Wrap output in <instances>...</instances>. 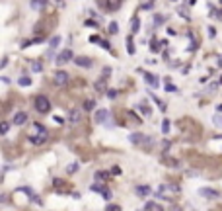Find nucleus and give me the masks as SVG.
<instances>
[{
  "label": "nucleus",
  "mask_w": 222,
  "mask_h": 211,
  "mask_svg": "<svg viewBox=\"0 0 222 211\" xmlns=\"http://www.w3.org/2000/svg\"><path fill=\"white\" fill-rule=\"evenodd\" d=\"M144 80L148 86H152V88H158L160 86V78L156 76V74H150V72H144Z\"/></svg>",
  "instance_id": "obj_8"
},
{
  "label": "nucleus",
  "mask_w": 222,
  "mask_h": 211,
  "mask_svg": "<svg viewBox=\"0 0 222 211\" xmlns=\"http://www.w3.org/2000/svg\"><path fill=\"white\" fill-rule=\"evenodd\" d=\"M80 117H82V115H80L78 110H70V113H68V121H70L72 125H76V123L80 121Z\"/></svg>",
  "instance_id": "obj_13"
},
{
  "label": "nucleus",
  "mask_w": 222,
  "mask_h": 211,
  "mask_svg": "<svg viewBox=\"0 0 222 211\" xmlns=\"http://www.w3.org/2000/svg\"><path fill=\"white\" fill-rule=\"evenodd\" d=\"M107 96L109 98H115V96H117V90H107Z\"/></svg>",
  "instance_id": "obj_40"
},
{
  "label": "nucleus",
  "mask_w": 222,
  "mask_h": 211,
  "mask_svg": "<svg viewBox=\"0 0 222 211\" xmlns=\"http://www.w3.org/2000/svg\"><path fill=\"white\" fill-rule=\"evenodd\" d=\"M164 22H166V18H164V16H154V26H160V24H164Z\"/></svg>",
  "instance_id": "obj_31"
},
{
  "label": "nucleus",
  "mask_w": 222,
  "mask_h": 211,
  "mask_svg": "<svg viewBox=\"0 0 222 211\" xmlns=\"http://www.w3.org/2000/svg\"><path fill=\"white\" fill-rule=\"evenodd\" d=\"M29 6L33 8V10H39V8H45V6H47V2H29Z\"/></svg>",
  "instance_id": "obj_28"
},
{
  "label": "nucleus",
  "mask_w": 222,
  "mask_h": 211,
  "mask_svg": "<svg viewBox=\"0 0 222 211\" xmlns=\"http://www.w3.org/2000/svg\"><path fill=\"white\" fill-rule=\"evenodd\" d=\"M111 174H113V176H119V174H121V168H119V166H113V168H111Z\"/></svg>",
  "instance_id": "obj_38"
},
{
  "label": "nucleus",
  "mask_w": 222,
  "mask_h": 211,
  "mask_svg": "<svg viewBox=\"0 0 222 211\" xmlns=\"http://www.w3.org/2000/svg\"><path fill=\"white\" fill-rule=\"evenodd\" d=\"M138 110H140V111H142V113H144V115H150V107L146 106V102H142V104L138 106Z\"/></svg>",
  "instance_id": "obj_27"
},
{
  "label": "nucleus",
  "mask_w": 222,
  "mask_h": 211,
  "mask_svg": "<svg viewBox=\"0 0 222 211\" xmlns=\"http://www.w3.org/2000/svg\"><path fill=\"white\" fill-rule=\"evenodd\" d=\"M129 139H131L133 145H148V143H150V141H148L150 137H146V135H142V133H133Z\"/></svg>",
  "instance_id": "obj_7"
},
{
  "label": "nucleus",
  "mask_w": 222,
  "mask_h": 211,
  "mask_svg": "<svg viewBox=\"0 0 222 211\" xmlns=\"http://www.w3.org/2000/svg\"><path fill=\"white\" fill-rule=\"evenodd\" d=\"M72 57H74V55H72V51H70V49H63V51H60L59 55H57V61H55V63H57V65H59V67H60V65L68 63V61H70Z\"/></svg>",
  "instance_id": "obj_5"
},
{
  "label": "nucleus",
  "mask_w": 222,
  "mask_h": 211,
  "mask_svg": "<svg viewBox=\"0 0 222 211\" xmlns=\"http://www.w3.org/2000/svg\"><path fill=\"white\" fill-rule=\"evenodd\" d=\"M74 63H76L78 67H82V69H90V67L94 65L90 57H76V59H74Z\"/></svg>",
  "instance_id": "obj_10"
},
{
  "label": "nucleus",
  "mask_w": 222,
  "mask_h": 211,
  "mask_svg": "<svg viewBox=\"0 0 222 211\" xmlns=\"http://www.w3.org/2000/svg\"><path fill=\"white\" fill-rule=\"evenodd\" d=\"M127 51H129L131 53V55H133V53H134V43H133V37H127Z\"/></svg>",
  "instance_id": "obj_20"
},
{
  "label": "nucleus",
  "mask_w": 222,
  "mask_h": 211,
  "mask_svg": "<svg viewBox=\"0 0 222 211\" xmlns=\"http://www.w3.org/2000/svg\"><path fill=\"white\" fill-rule=\"evenodd\" d=\"M152 8H154V4H152V2H142L140 4V10H152Z\"/></svg>",
  "instance_id": "obj_32"
},
{
  "label": "nucleus",
  "mask_w": 222,
  "mask_h": 211,
  "mask_svg": "<svg viewBox=\"0 0 222 211\" xmlns=\"http://www.w3.org/2000/svg\"><path fill=\"white\" fill-rule=\"evenodd\" d=\"M31 70H33V72H41V70H43V65H41L39 61H33V63H31Z\"/></svg>",
  "instance_id": "obj_23"
},
{
  "label": "nucleus",
  "mask_w": 222,
  "mask_h": 211,
  "mask_svg": "<svg viewBox=\"0 0 222 211\" xmlns=\"http://www.w3.org/2000/svg\"><path fill=\"white\" fill-rule=\"evenodd\" d=\"M94 119H96V123L107 125V123H109V111L107 110H97L96 113H94Z\"/></svg>",
  "instance_id": "obj_6"
},
{
  "label": "nucleus",
  "mask_w": 222,
  "mask_h": 211,
  "mask_svg": "<svg viewBox=\"0 0 222 211\" xmlns=\"http://www.w3.org/2000/svg\"><path fill=\"white\" fill-rule=\"evenodd\" d=\"M199 193H201V196H205V197H208V200H216V197H218V192H214V190H208V188H201Z\"/></svg>",
  "instance_id": "obj_11"
},
{
  "label": "nucleus",
  "mask_w": 222,
  "mask_h": 211,
  "mask_svg": "<svg viewBox=\"0 0 222 211\" xmlns=\"http://www.w3.org/2000/svg\"><path fill=\"white\" fill-rule=\"evenodd\" d=\"M78 168H80V164H78V162H72V164H68V166H66V172H68V174H74Z\"/></svg>",
  "instance_id": "obj_22"
},
{
  "label": "nucleus",
  "mask_w": 222,
  "mask_h": 211,
  "mask_svg": "<svg viewBox=\"0 0 222 211\" xmlns=\"http://www.w3.org/2000/svg\"><path fill=\"white\" fill-rule=\"evenodd\" d=\"M8 129H10V125H8V123H2V127H0V133L6 135V133H8Z\"/></svg>",
  "instance_id": "obj_37"
},
{
  "label": "nucleus",
  "mask_w": 222,
  "mask_h": 211,
  "mask_svg": "<svg viewBox=\"0 0 222 211\" xmlns=\"http://www.w3.org/2000/svg\"><path fill=\"white\" fill-rule=\"evenodd\" d=\"M68 82V74L64 72V70H59V72L55 74V84L57 86H64Z\"/></svg>",
  "instance_id": "obj_9"
},
{
  "label": "nucleus",
  "mask_w": 222,
  "mask_h": 211,
  "mask_svg": "<svg viewBox=\"0 0 222 211\" xmlns=\"http://www.w3.org/2000/svg\"><path fill=\"white\" fill-rule=\"evenodd\" d=\"M208 35H211V37H214V35H216V31H214V27H212V26L208 27Z\"/></svg>",
  "instance_id": "obj_41"
},
{
  "label": "nucleus",
  "mask_w": 222,
  "mask_h": 211,
  "mask_svg": "<svg viewBox=\"0 0 222 211\" xmlns=\"http://www.w3.org/2000/svg\"><path fill=\"white\" fill-rule=\"evenodd\" d=\"M103 6L109 8V10H117V8H121V2H105Z\"/></svg>",
  "instance_id": "obj_24"
},
{
  "label": "nucleus",
  "mask_w": 222,
  "mask_h": 211,
  "mask_svg": "<svg viewBox=\"0 0 222 211\" xmlns=\"http://www.w3.org/2000/svg\"><path fill=\"white\" fill-rule=\"evenodd\" d=\"M26 121H27V113H23V111H18V113L14 115V123H16V125H23Z\"/></svg>",
  "instance_id": "obj_12"
},
{
  "label": "nucleus",
  "mask_w": 222,
  "mask_h": 211,
  "mask_svg": "<svg viewBox=\"0 0 222 211\" xmlns=\"http://www.w3.org/2000/svg\"><path fill=\"white\" fill-rule=\"evenodd\" d=\"M29 143L31 145H43L45 141L49 139V133L41 123H31V129H29Z\"/></svg>",
  "instance_id": "obj_1"
},
{
  "label": "nucleus",
  "mask_w": 222,
  "mask_h": 211,
  "mask_svg": "<svg viewBox=\"0 0 222 211\" xmlns=\"http://www.w3.org/2000/svg\"><path fill=\"white\" fill-rule=\"evenodd\" d=\"M212 123H214L216 127H220V129H222V115H218V113H216L214 117H212Z\"/></svg>",
  "instance_id": "obj_29"
},
{
  "label": "nucleus",
  "mask_w": 222,
  "mask_h": 211,
  "mask_svg": "<svg viewBox=\"0 0 222 211\" xmlns=\"http://www.w3.org/2000/svg\"><path fill=\"white\" fill-rule=\"evenodd\" d=\"M162 41H158V39H152V43H150V51L152 53H160L162 51Z\"/></svg>",
  "instance_id": "obj_14"
},
{
  "label": "nucleus",
  "mask_w": 222,
  "mask_h": 211,
  "mask_svg": "<svg viewBox=\"0 0 222 211\" xmlns=\"http://www.w3.org/2000/svg\"><path fill=\"white\" fill-rule=\"evenodd\" d=\"M18 84L20 86H31V78L29 76H22V78H18Z\"/></svg>",
  "instance_id": "obj_19"
},
{
  "label": "nucleus",
  "mask_w": 222,
  "mask_h": 211,
  "mask_svg": "<svg viewBox=\"0 0 222 211\" xmlns=\"http://www.w3.org/2000/svg\"><path fill=\"white\" fill-rule=\"evenodd\" d=\"M170 119H164V121H162V133L164 135H168V133H170Z\"/></svg>",
  "instance_id": "obj_21"
},
{
  "label": "nucleus",
  "mask_w": 222,
  "mask_h": 211,
  "mask_svg": "<svg viewBox=\"0 0 222 211\" xmlns=\"http://www.w3.org/2000/svg\"><path fill=\"white\" fill-rule=\"evenodd\" d=\"M212 16H214V18H218V20H222V10H218V12L212 10Z\"/></svg>",
  "instance_id": "obj_39"
},
{
  "label": "nucleus",
  "mask_w": 222,
  "mask_h": 211,
  "mask_svg": "<svg viewBox=\"0 0 222 211\" xmlns=\"http://www.w3.org/2000/svg\"><path fill=\"white\" fill-rule=\"evenodd\" d=\"M90 190H92V192H100L101 196L105 197V200H111V196H113V193H111V190L105 188V184H101V182H96V184H92V186H90Z\"/></svg>",
  "instance_id": "obj_4"
},
{
  "label": "nucleus",
  "mask_w": 222,
  "mask_h": 211,
  "mask_svg": "<svg viewBox=\"0 0 222 211\" xmlns=\"http://www.w3.org/2000/svg\"><path fill=\"white\" fill-rule=\"evenodd\" d=\"M94 107H96V102H94V100H86V102H84V110L92 111Z\"/></svg>",
  "instance_id": "obj_25"
},
{
  "label": "nucleus",
  "mask_w": 222,
  "mask_h": 211,
  "mask_svg": "<svg viewBox=\"0 0 222 211\" xmlns=\"http://www.w3.org/2000/svg\"><path fill=\"white\" fill-rule=\"evenodd\" d=\"M96 88H97V90H105V76L101 78V80L96 82ZM105 92H107V90H105Z\"/></svg>",
  "instance_id": "obj_30"
},
{
  "label": "nucleus",
  "mask_w": 222,
  "mask_h": 211,
  "mask_svg": "<svg viewBox=\"0 0 222 211\" xmlns=\"http://www.w3.org/2000/svg\"><path fill=\"white\" fill-rule=\"evenodd\" d=\"M105 178H109V172H97L96 174V180H105Z\"/></svg>",
  "instance_id": "obj_33"
},
{
  "label": "nucleus",
  "mask_w": 222,
  "mask_h": 211,
  "mask_svg": "<svg viewBox=\"0 0 222 211\" xmlns=\"http://www.w3.org/2000/svg\"><path fill=\"white\" fill-rule=\"evenodd\" d=\"M166 92H177V86L171 84L170 80H166Z\"/></svg>",
  "instance_id": "obj_26"
},
{
  "label": "nucleus",
  "mask_w": 222,
  "mask_h": 211,
  "mask_svg": "<svg viewBox=\"0 0 222 211\" xmlns=\"http://www.w3.org/2000/svg\"><path fill=\"white\" fill-rule=\"evenodd\" d=\"M55 121H57V123H64V119L60 117V115H55Z\"/></svg>",
  "instance_id": "obj_43"
},
{
  "label": "nucleus",
  "mask_w": 222,
  "mask_h": 211,
  "mask_svg": "<svg viewBox=\"0 0 222 211\" xmlns=\"http://www.w3.org/2000/svg\"><path fill=\"white\" fill-rule=\"evenodd\" d=\"M101 41H103V39H101L100 35H92V37H90V43H100L101 45Z\"/></svg>",
  "instance_id": "obj_34"
},
{
  "label": "nucleus",
  "mask_w": 222,
  "mask_h": 211,
  "mask_svg": "<svg viewBox=\"0 0 222 211\" xmlns=\"http://www.w3.org/2000/svg\"><path fill=\"white\" fill-rule=\"evenodd\" d=\"M174 193H179V188H177V186L162 184V186H158V190H156V196L162 197V200H171V196H174Z\"/></svg>",
  "instance_id": "obj_2"
},
{
  "label": "nucleus",
  "mask_w": 222,
  "mask_h": 211,
  "mask_svg": "<svg viewBox=\"0 0 222 211\" xmlns=\"http://www.w3.org/2000/svg\"><path fill=\"white\" fill-rule=\"evenodd\" d=\"M216 111H218V113H222V104H220L218 107H216Z\"/></svg>",
  "instance_id": "obj_45"
},
{
  "label": "nucleus",
  "mask_w": 222,
  "mask_h": 211,
  "mask_svg": "<svg viewBox=\"0 0 222 211\" xmlns=\"http://www.w3.org/2000/svg\"><path fill=\"white\" fill-rule=\"evenodd\" d=\"M59 43H60V37H59V35H55L51 41H49V47H51V51H53V49H57V47H59Z\"/></svg>",
  "instance_id": "obj_18"
},
{
  "label": "nucleus",
  "mask_w": 222,
  "mask_h": 211,
  "mask_svg": "<svg viewBox=\"0 0 222 211\" xmlns=\"http://www.w3.org/2000/svg\"><path fill=\"white\" fill-rule=\"evenodd\" d=\"M33 106H35V110L39 111V113H47V111L51 110V104H49L47 96H37L35 102H33Z\"/></svg>",
  "instance_id": "obj_3"
},
{
  "label": "nucleus",
  "mask_w": 222,
  "mask_h": 211,
  "mask_svg": "<svg viewBox=\"0 0 222 211\" xmlns=\"http://www.w3.org/2000/svg\"><path fill=\"white\" fill-rule=\"evenodd\" d=\"M117 31H119V30H117V24L111 22V24H109V34H117Z\"/></svg>",
  "instance_id": "obj_35"
},
{
  "label": "nucleus",
  "mask_w": 222,
  "mask_h": 211,
  "mask_svg": "<svg viewBox=\"0 0 222 211\" xmlns=\"http://www.w3.org/2000/svg\"><path fill=\"white\" fill-rule=\"evenodd\" d=\"M131 31H133V34H138V31H140V20L138 18L131 20Z\"/></svg>",
  "instance_id": "obj_16"
},
{
  "label": "nucleus",
  "mask_w": 222,
  "mask_h": 211,
  "mask_svg": "<svg viewBox=\"0 0 222 211\" xmlns=\"http://www.w3.org/2000/svg\"><path fill=\"white\" fill-rule=\"evenodd\" d=\"M134 192H137L138 196L144 197V196H148V193L152 192V190H150V186H137V190H134Z\"/></svg>",
  "instance_id": "obj_17"
},
{
  "label": "nucleus",
  "mask_w": 222,
  "mask_h": 211,
  "mask_svg": "<svg viewBox=\"0 0 222 211\" xmlns=\"http://www.w3.org/2000/svg\"><path fill=\"white\" fill-rule=\"evenodd\" d=\"M144 211H164V207L160 203H154V201H148L146 203V207H144Z\"/></svg>",
  "instance_id": "obj_15"
},
{
  "label": "nucleus",
  "mask_w": 222,
  "mask_h": 211,
  "mask_svg": "<svg viewBox=\"0 0 222 211\" xmlns=\"http://www.w3.org/2000/svg\"><path fill=\"white\" fill-rule=\"evenodd\" d=\"M105 211H121L119 205H105Z\"/></svg>",
  "instance_id": "obj_36"
},
{
  "label": "nucleus",
  "mask_w": 222,
  "mask_h": 211,
  "mask_svg": "<svg viewBox=\"0 0 222 211\" xmlns=\"http://www.w3.org/2000/svg\"><path fill=\"white\" fill-rule=\"evenodd\" d=\"M6 65H8V57H4V59H2V63H0V69H4Z\"/></svg>",
  "instance_id": "obj_42"
},
{
  "label": "nucleus",
  "mask_w": 222,
  "mask_h": 211,
  "mask_svg": "<svg viewBox=\"0 0 222 211\" xmlns=\"http://www.w3.org/2000/svg\"><path fill=\"white\" fill-rule=\"evenodd\" d=\"M170 211H181V207H177V205H174V207H170Z\"/></svg>",
  "instance_id": "obj_44"
}]
</instances>
